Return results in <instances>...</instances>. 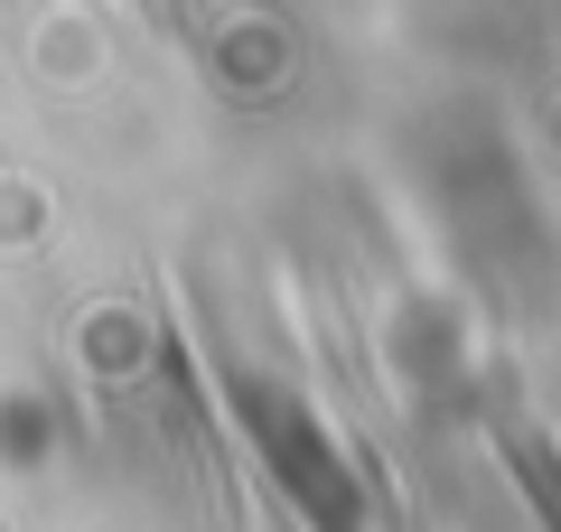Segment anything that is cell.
<instances>
[{
  "mask_svg": "<svg viewBox=\"0 0 561 532\" xmlns=\"http://www.w3.org/2000/svg\"><path fill=\"white\" fill-rule=\"evenodd\" d=\"M505 458H515V476H524V495H534V505L552 513V532H561V458L542 449L534 430H505Z\"/></svg>",
  "mask_w": 561,
  "mask_h": 532,
  "instance_id": "1",
  "label": "cell"
}]
</instances>
